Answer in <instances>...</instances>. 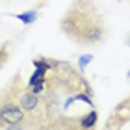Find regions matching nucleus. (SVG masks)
I'll return each mask as SVG.
<instances>
[{
  "label": "nucleus",
  "mask_w": 130,
  "mask_h": 130,
  "mask_svg": "<svg viewBox=\"0 0 130 130\" xmlns=\"http://www.w3.org/2000/svg\"><path fill=\"white\" fill-rule=\"evenodd\" d=\"M26 115L28 113L15 102L13 99L8 97L6 93H2V97H0V119L4 123H8V125H17V123L24 121Z\"/></svg>",
  "instance_id": "nucleus-2"
},
{
  "label": "nucleus",
  "mask_w": 130,
  "mask_h": 130,
  "mask_svg": "<svg viewBox=\"0 0 130 130\" xmlns=\"http://www.w3.org/2000/svg\"><path fill=\"white\" fill-rule=\"evenodd\" d=\"M60 30L82 46L100 45L110 34L97 0H73L60 19Z\"/></svg>",
  "instance_id": "nucleus-1"
},
{
  "label": "nucleus",
  "mask_w": 130,
  "mask_h": 130,
  "mask_svg": "<svg viewBox=\"0 0 130 130\" xmlns=\"http://www.w3.org/2000/svg\"><path fill=\"white\" fill-rule=\"evenodd\" d=\"M97 121H99L97 110H91V111H87V113H84V117L80 119V128L82 130H93L95 125H97Z\"/></svg>",
  "instance_id": "nucleus-3"
},
{
  "label": "nucleus",
  "mask_w": 130,
  "mask_h": 130,
  "mask_svg": "<svg viewBox=\"0 0 130 130\" xmlns=\"http://www.w3.org/2000/svg\"><path fill=\"white\" fill-rule=\"evenodd\" d=\"M126 45H128V46H130V35H128V39H126Z\"/></svg>",
  "instance_id": "nucleus-7"
},
{
  "label": "nucleus",
  "mask_w": 130,
  "mask_h": 130,
  "mask_svg": "<svg viewBox=\"0 0 130 130\" xmlns=\"http://www.w3.org/2000/svg\"><path fill=\"white\" fill-rule=\"evenodd\" d=\"M8 60V50L6 48H0V67H2V63Z\"/></svg>",
  "instance_id": "nucleus-6"
},
{
  "label": "nucleus",
  "mask_w": 130,
  "mask_h": 130,
  "mask_svg": "<svg viewBox=\"0 0 130 130\" xmlns=\"http://www.w3.org/2000/svg\"><path fill=\"white\" fill-rule=\"evenodd\" d=\"M91 61H93V54H84V56H80V60H78V69L84 71L86 65L91 63Z\"/></svg>",
  "instance_id": "nucleus-5"
},
{
  "label": "nucleus",
  "mask_w": 130,
  "mask_h": 130,
  "mask_svg": "<svg viewBox=\"0 0 130 130\" xmlns=\"http://www.w3.org/2000/svg\"><path fill=\"white\" fill-rule=\"evenodd\" d=\"M37 9L35 8H32V9H28V11H24V13H15L13 17L15 19H19L22 24H26V26H30V24H34L35 21H37Z\"/></svg>",
  "instance_id": "nucleus-4"
}]
</instances>
